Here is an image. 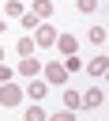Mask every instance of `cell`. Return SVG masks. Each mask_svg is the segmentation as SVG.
Returning a JSON list of instances; mask_svg holds the SVG:
<instances>
[{
  "mask_svg": "<svg viewBox=\"0 0 109 121\" xmlns=\"http://www.w3.org/2000/svg\"><path fill=\"white\" fill-rule=\"evenodd\" d=\"M105 34H109V30H105V26H101V23H94V26H90V30H86V38H90V42H94V45H101V42H105Z\"/></svg>",
  "mask_w": 109,
  "mask_h": 121,
  "instance_id": "4fadbf2b",
  "label": "cell"
},
{
  "mask_svg": "<svg viewBox=\"0 0 109 121\" xmlns=\"http://www.w3.org/2000/svg\"><path fill=\"white\" fill-rule=\"evenodd\" d=\"M23 121H49V113H45L38 102H30V106L23 110Z\"/></svg>",
  "mask_w": 109,
  "mask_h": 121,
  "instance_id": "7c38bea8",
  "label": "cell"
},
{
  "mask_svg": "<svg viewBox=\"0 0 109 121\" xmlns=\"http://www.w3.org/2000/svg\"><path fill=\"white\" fill-rule=\"evenodd\" d=\"M4 30H8V23H4V19H0V34H4Z\"/></svg>",
  "mask_w": 109,
  "mask_h": 121,
  "instance_id": "ffe728a7",
  "label": "cell"
},
{
  "mask_svg": "<svg viewBox=\"0 0 109 121\" xmlns=\"http://www.w3.org/2000/svg\"><path fill=\"white\" fill-rule=\"evenodd\" d=\"M19 102H23V87H19L15 79L0 83V106H8V110H11V106H19Z\"/></svg>",
  "mask_w": 109,
  "mask_h": 121,
  "instance_id": "3957f363",
  "label": "cell"
},
{
  "mask_svg": "<svg viewBox=\"0 0 109 121\" xmlns=\"http://www.w3.org/2000/svg\"><path fill=\"white\" fill-rule=\"evenodd\" d=\"M34 49H38V45H34V38H30V34H23V38L15 42V53H19V57H34Z\"/></svg>",
  "mask_w": 109,
  "mask_h": 121,
  "instance_id": "8fae6325",
  "label": "cell"
},
{
  "mask_svg": "<svg viewBox=\"0 0 109 121\" xmlns=\"http://www.w3.org/2000/svg\"><path fill=\"white\" fill-rule=\"evenodd\" d=\"M41 79H45L49 87H64V83H68V72H64L60 60H45V64H41Z\"/></svg>",
  "mask_w": 109,
  "mask_h": 121,
  "instance_id": "6da1fadb",
  "label": "cell"
},
{
  "mask_svg": "<svg viewBox=\"0 0 109 121\" xmlns=\"http://www.w3.org/2000/svg\"><path fill=\"white\" fill-rule=\"evenodd\" d=\"M83 68H86V72H90V76L98 79V76H105V72H109V57H101V53H98V57H90V60H86Z\"/></svg>",
  "mask_w": 109,
  "mask_h": 121,
  "instance_id": "ba28073f",
  "label": "cell"
},
{
  "mask_svg": "<svg viewBox=\"0 0 109 121\" xmlns=\"http://www.w3.org/2000/svg\"><path fill=\"white\" fill-rule=\"evenodd\" d=\"M105 102V91L101 87H86V91H79V110H98Z\"/></svg>",
  "mask_w": 109,
  "mask_h": 121,
  "instance_id": "277c9868",
  "label": "cell"
},
{
  "mask_svg": "<svg viewBox=\"0 0 109 121\" xmlns=\"http://www.w3.org/2000/svg\"><path fill=\"white\" fill-rule=\"evenodd\" d=\"M0 60H4V45H0Z\"/></svg>",
  "mask_w": 109,
  "mask_h": 121,
  "instance_id": "44dd1931",
  "label": "cell"
},
{
  "mask_svg": "<svg viewBox=\"0 0 109 121\" xmlns=\"http://www.w3.org/2000/svg\"><path fill=\"white\" fill-rule=\"evenodd\" d=\"M30 38H34V45H41V49H53V42H56V26H53V23H38Z\"/></svg>",
  "mask_w": 109,
  "mask_h": 121,
  "instance_id": "7a4b0ae2",
  "label": "cell"
},
{
  "mask_svg": "<svg viewBox=\"0 0 109 121\" xmlns=\"http://www.w3.org/2000/svg\"><path fill=\"white\" fill-rule=\"evenodd\" d=\"M53 45H56V53H60V57H71V53L79 49V38H75L71 30H64V34H56V42H53Z\"/></svg>",
  "mask_w": 109,
  "mask_h": 121,
  "instance_id": "5b68a950",
  "label": "cell"
},
{
  "mask_svg": "<svg viewBox=\"0 0 109 121\" xmlns=\"http://www.w3.org/2000/svg\"><path fill=\"white\" fill-rule=\"evenodd\" d=\"M15 72H19L23 79H34V76H41V60H34V57H19Z\"/></svg>",
  "mask_w": 109,
  "mask_h": 121,
  "instance_id": "52a82bcc",
  "label": "cell"
},
{
  "mask_svg": "<svg viewBox=\"0 0 109 121\" xmlns=\"http://www.w3.org/2000/svg\"><path fill=\"white\" fill-rule=\"evenodd\" d=\"M60 64H64V72H68V76H71V72H79V68H83V60H79V57H75V53H71V57H64V60H60Z\"/></svg>",
  "mask_w": 109,
  "mask_h": 121,
  "instance_id": "9a60e30c",
  "label": "cell"
},
{
  "mask_svg": "<svg viewBox=\"0 0 109 121\" xmlns=\"http://www.w3.org/2000/svg\"><path fill=\"white\" fill-rule=\"evenodd\" d=\"M64 110H79V91H64Z\"/></svg>",
  "mask_w": 109,
  "mask_h": 121,
  "instance_id": "2e32d148",
  "label": "cell"
},
{
  "mask_svg": "<svg viewBox=\"0 0 109 121\" xmlns=\"http://www.w3.org/2000/svg\"><path fill=\"white\" fill-rule=\"evenodd\" d=\"M30 11H34L41 23H49V19H53V0H30Z\"/></svg>",
  "mask_w": 109,
  "mask_h": 121,
  "instance_id": "9c48e42d",
  "label": "cell"
},
{
  "mask_svg": "<svg viewBox=\"0 0 109 121\" xmlns=\"http://www.w3.org/2000/svg\"><path fill=\"white\" fill-rule=\"evenodd\" d=\"M49 121H79L75 110H60V113H49Z\"/></svg>",
  "mask_w": 109,
  "mask_h": 121,
  "instance_id": "ac0fdd59",
  "label": "cell"
},
{
  "mask_svg": "<svg viewBox=\"0 0 109 121\" xmlns=\"http://www.w3.org/2000/svg\"><path fill=\"white\" fill-rule=\"evenodd\" d=\"M23 11H26L23 0H4V4H0V15H4V19H19Z\"/></svg>",
  "mask_w": 109,
  "mask_h": 121,
  "instance_id": "30bf717a",
  "label": "cell"
},
{
  "mask_svg": "<svg viewBox=\"0 0 109 121\" xmlns=\"http://www.w3.org/2000/svg\"><path fill=\"white\" fill-rule=\"evenodd\" d=\"M38 23H41V19H38L34 11H23V15H19V26H23V30H34Z\"/></svg>",
  "mask_w": 109,
  "mask_h": 121,
  "instance_id": "5bb4252c",
  "label": "cell"
},
{
  "mask_svg": "<svg viewBox=\"0 0 109 121\" xmlns=\"http://www.w3.org/2000/svg\"><path fill=\"white\" fill-rule=\"evenodd\" d=\"M75 8H79L83 15H94V11H98V0H75Z\"/></svg>",
  "mask_w": 109,
  "mask_h": 121,
  "instance_id": "e0dca14e",
  "label": "cell"
},
{
  "mask_svg": "<svg viewBox=\"0 0 109 121\" xmlns=\"http://www.w3.org/2000/svg\"><path fill=\"white\" fill-rule=\"evenodd\" d=\"M23 95H26V98H30V102H41V98H45V95H49V83H45V79H41V76H34V79H30V83H26V87H23Z\"/></svg>",
  "mask_w": 109,
  "mask_h": 121,
  "instance_id": "8992f818",
  "label": "cell"
},
{
  "mask_svg": "<svg viewBox=\"0 0 109 121\" xmlns=\"http://www.w3.org/2000/svg\"><path fill=\"white\" fill-rule=\"evenodd\" d=\"M8 79H15V68H11V64H4V60H0V83H8Z\"/></svg>",
  "mask_w": 109,
  "mask_h": 121,
  "instance_id": "d6986e66",
  "label": "cell"
}]
</instances>
